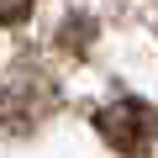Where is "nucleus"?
Instances as JSON below:
<instances>
[{
    "instance_id": "1",
    "label": "nucleus",
    "mask_w": 158,
    "mask_h": 158,
    "mask_svg": "<svg viewBox=\"0 0 158 158\" xmlns=\"http://www.w3.org/2000/svg\"><path fill=\"white\" fill-rule=\"evenodd\" d=\"M95 132H100L116 153L148 158V148H153V137H158V111H153L148 100H137V95H121V100H111V106L95 116Z\"/></svg>"
},
{
    "instance_id": "2",
    "label": "nucleus",
    "mask_w": 158,
    "mask_h": 158,
    "mask_svg": "<svg viewBox=\"0 0 158 158\" xmlns=\"http://www.w3.org/2000/svg\"><path fill=\"white\" fill-rule=\"evenodd\" d=\"M32 6H37V0H0V27L27 21V16H32Z\"/></svg>"
}]
</instances>
